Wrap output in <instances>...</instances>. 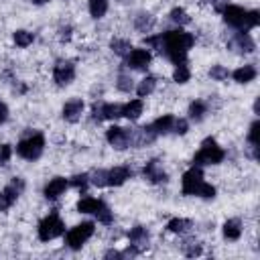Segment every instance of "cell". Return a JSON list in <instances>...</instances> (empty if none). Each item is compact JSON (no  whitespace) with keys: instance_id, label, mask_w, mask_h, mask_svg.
<instances>
[{"instance_id":"cell-42","label":"cell","mask_w":260,"mask_h":260,"mask_svg":"<svg viewBox=\"0 0 260 260\" xmlns=\"http://www.w3.org/2000/svg\"><path fill=\"white\" fill-rule=\"evenodd\" d=\"M197 195L199 197H205V199H211V197H215V187L203 181L201 187H199V191H197Z\"/></svg>"},{"instance_id":"cell-23","label":"cell","mask_w":260,"mask_h":260,"mask_svg":"<svg viewBox=\"0 0 260 260\" xmlns=\"http://www.w3.org/2000/svg\"><path fill=\"white\" fill-rule=\"evenodd\" d=\"M156 138V132L152 130V126H142L136 130V146H144V144H150L152 140Z\"/></svg>"},{"instance_id":"cell-47","label":"cell","mask_w":260,"mask_h":260,"mask_svg":"<svg viewBox=\"0 0 260 260\" xmlns=\"http://www.w3.org/2000/svg\"><path fill=\"white\" fill-rule=\"evenodd\" d=\"M213 6L217 12H223V8L228 6V0H213Z\"/></svg>"},{"instance_id":"cell-39","label":"cell","mask_w":260,"mask_h":260,"mask_svg":"<svg viewBox=\"0 0 260 260\" xmlns=\"http://www.w3.org/2000/svg\"><path fill=\"white\" fill-rule=\"evenodd\" d=\"M209 75H211V79H215V81H223V79H228V69H225L223 65H213V67L209 69Z\"/></svg>"},{"instance_id":"cell-22","label":"cell","mask_w":260,"mask_h":260,"mask_svg":"<svg viewBox=\"0 0 260 260\" xmlns=\"http://www.w3.org/2000/svg\"><path fill=\"white\" fill-rule=\"evenodd\" d=\"M134 26L140 32H150V28L154 26V16L150 12H140L136 16V20H134Z\"/></svg>"},{"instance_id":"cell-45","label":"cell","mask_w":260,"mask_h":260,"mask_svg":"<svg viewBox=\"0 0 260 260\" xmlns=\"http://www.w3.org/2000/svg\"><path fill=\"white\" fill-rule=\"evenodd\" d=\"M59 37H61V41H69L71 39V26H63Z\"/></svg>"},{"instance_id":"cell-35","label":"cell","mask_w":260,"mask_h":260,"mask_svg":"<svg viewBox=\"0 0 260 260\" xmlns=\"http://www.w3.org/2000/svg\"><path fill=\"white\" fill-rule=\"evenodd\" d=\"M258 134H260V122L256 120V122H252L250 132H248V142H250V146L254 150H258Z\"/></svg>"},{"instance_id":"cell-36","label":"cell","mask_w":260,"mask_h":260,"mask_svg":"<svg viewBox=\"0 0 260 260\" xmlns=\"http://www.w3.org/2000/svg\"><path fill=\"white\" fill-rule=\"evenodd\" d=\"M91 179H89V183L91 185H95V187H106L108 185V171H95V173H91L89 175Z\"/></svg>"},{"instance_id":"cell-9","label":"cell","mask_w":260,"mask_h":260,"mask_svg":"<svg viewBox=\"0 0 260 260\" xmlns=\"http://www.w3.org/2000/svg\"><path fill=\"white\" fill-rule=\"evenodd\" d=\"M73 77H75V65L71 61H57V65L53 69V79L59 85H67L73 81Z\"/></svg>"},{"instance_id":"cell-3","label":"cell","mask_w":260,"mask_h":260,"mask_svg":"<svg viewBox=\"0 0 260 260\" xmlns=\"http://www.w3.org/2000/svg\"><path fill=\"white\" fill-rule=\"evenodd\" d=\"M43 148H45V136L41 132H32L30 136L22 138L18 144H16V152L18 156L26 158V160H35L43 154Z\"/></svg>"},{"instance_id":"cell-28","label":"cell","mask_w":260,"mask_h":260,"mask_svg":"<svg viewBox=\"0 0 260 260\" xmlns=\"http://www.w3.org/2000/svg\"><path fill=\"white\" fill-rule=\"evenodd\" d=\"M205 112H207V108H205V104H203L201 100L191 102V106H189V118H191V120L201 122V120H203V116H205Z\"/></svg>"},{"instance_id":"cell-5","label":"cell","mask_w":260,"mask_h":260,"mask_svg":"<svg viewBox=\"0 0 260 260\" xmlns=\"http://www.w3.org/2000/svg\"><path fill=\"white\" fill-rule=\"evenodd\" d=\"M63 232H65V223L61 221V217H59L57 213L47 215V217L41 219V223H39V240H41V242L55 240V238L63 236Z\"/></svg>"},{"instance_id":"cell-8","label":"cell","mask_w":260,"mask_h":260,"mask_svg":"<svg viewBox=\"0 0 260 260\" xmlns=\"http://www.w3.org/2000/svg\"><path fill=\"white\" fill-rule=\"evenodd\" d=\"M106 138H108V142H110L114 148H118V150H124V148L132 142V134H130L126 128H120V126L108 128Z\"/></svg>"},{"instance_id":"cell-43","label":"cell","mask_w":260,"mask_h":260,"mask_svg":"<svg viewBox=\"0 0 260 260\" xmlns=\"http://www.w3.org/2000/svg\"><path fill=\"white\" fill-rule=\"evenodd\" d=\"M187 128H189V124H187V120H183V118H179V120H175L173 122V132H177V134H185L187 132Z\"/></svg>"},{"instance_id":"cell-26","label":"cell","mask_w":260,"mask_h":260,"mask_svg":"<svg viewBox=\"0 0 260 260\" xmlns=\"http://www.w3.org/2000/svg\"><path fill=\"white\" fill-rule=\"evenodd\" d=\"M191 225H193V221H191V219L175 217V219H171V221L167 223V230H169L171 234H185V232H187Z\"/></svg>"},{"instance_id":"cell-11","label":"cell","mask_w":260,"mask_h":260,"mask_svg":"<svg viewBox=\"0 0 260 260\" xmlns=\"http://www.w3.org/2000/svg\"><path fill=\"white\" fill-rule=\"evenodd\" d=\"M150 59H152V55L146 49H132L126 55V65L132 67V69H146Z\"/></svg>"},{"instance_id":"cell-7","label":"cell","mask_w":260,"mask_h":260,"mask_svg":"<svg viewBox=\"0 0 260 260\" xmlns=\"http://www.w3.org/2000/svg\"><path fill=\"white\" fill-rule=\"evenodd\" d=\"M22 189H24V181H22V179H14L10 185H6V187L0 191V211H6V209L16 201V197L20 195Z\"/></svg>"},{"instance_id":"cell-44","label":"cell","mask_w":260,"mask_h":260,"mask_svg":"<svg viewBox=\"0 0 260 260\" xmlns=\"http://www.w3.org/2000/svg\"><path fill=\"white\" fill-rule=\"evenodd\" d=\"M10 154H12L10 144H0V165L8 162V160H10Z\"/></svg>"},{"instance_id":"cell-13","label":"cell","mask_w":260,"mask_h":260,"mask_svg":"<svg viewBox=\"0 0 260 260\" xmlns=\"http://www.w3.org/2000/svg\"><path fill=\"white\" fill-rule=\"evenodd\" d=\"M128 238H130V244H132L138 252H142V250L148 246V232H146V228H142V225H134V228L130 230Z\"/></svg>"},{"instance_id":"cell-12","label":"cell","mask_w":260,"mask_h":260,"mask_svg":"<svg viewBox=\"0 0 260 260\" xmlns=\"http://www.w3.org/2000/svg\"><path fill=\"white\" fill-rule=\"evenodd\" d=\"M142 173H144V177H146L150 183H165V181H167V173H165V169H162V165H160L158 158L148 160Z\"/></svg>"},{"instance_id":"cell-29","label":"cell","mask_w":260,"mask_h":260,"mask_svg":"<svg viewBox=\"0 0 260 260\" xmlns=\"http://www.w3.org/2000/svg\"><path fill=\"white\" fill-rule=\"evenodd\" d=\"M110 47H112V51H114L116 55H120V57H126V55L130 53V49H132L130 41H126V39H114V41L110 43Z\"/></svg>"},{"instance_id":"cell-24","label":"cell","mask_w":260,"mask_h":260,"mask_svg":"<svg viewBox=\"0 0 260 260\" xmlns=\"http://www.w3.org/2000/svg\"><path fill=\"white\" fill-rule=\"evenodd\" d=\"M223 236L228 240H238L242 236V221L240 219H228L223 223Z\"/></svg>"},{"instance_id":"cell-20","label":"cell","mask_w":260,"mask_h":260,"mask_svg":"<svg viewBox=\"0 0 260 260\" xmlns=\"http://www.w3.org/2000/svg\"><path fill=\"white\" fill-rule=\"evenodd\" d=\"M173 122H175V118H173L171 114H165V116L156 118L150 126H152V130H154V132H156V136H158V134H167V132H171Z\"/></svg>"},{"instance_id":"cell-2","label":"cell","mask_w":260,"mask_h":260,"mask_svg":"<svg viewBox=\"0 0 260 260\" xmlns=\"http://www.w3.org/2000/svg\"><path fill=\"white\" fill-rule=\"evenodd\" d=\"M223 156H225L223 148L217 146V142L213 138H205L201 142L199 152L193 156V165L195 167H201V165H217V162L223 160Z\"/></svg>"},{"instance_id":"cell-32","label":"cell","mask_w":260,"mask_h":260,"mask_svg":"<svg viewBox=\"0 0 260 260\" xmlns=\"http://www.w3.org/2000/svg\"><path fill=\"white\" fill-rule=\"evenodd\" d=\"M183 252H185V256H189V258H193V256H199L201 254V244L199 242H193V240H189V242H183Z\"/></svg>"},{"instance_id":"cell-14","label":"cell","mask_w":260,"mask_h":260,"mask_svg":"<svg viewBox=\"0 0 260 260\" xmlns=\"http://www.w3.org/2000/svg\"><path fill=\"white\" fill-rule=\"evenodd\" d=\"M230 45H232L234 49H238L240 53H252V51L256 49V43H254V39H252V37H250L246 30L238 32Z\"/></svg>"},{"instance_id":"cell-40","label":"cell","mask_w":260,"mask_h":260,"mask_svg":"<svg viewBox=\"0 0 260 260\" xmlns=\"http://www.w3.org/2000/svg\"><path fill=\"white\" fill-rule=\"evenodd\" d=\"M132 87H134L132 79H130L128 75L120 73V75H118V89H120V91H132Z\"/></svg>"},{"instance_id":"cell-41","label":"cell","mask_w":260,"mask_h":260,"mask_svg":"<svg viewBox=\"0 0 260 260\" xmlns=\"http://www.w3.org/2000/svg\"><path fill=\"white\" fill-rule=\"evenodd\" d=\"M87 181H89V175L81 173V175H75V177H71V179H69V185H73V187H77V189H85Z\"/></svg>"},{"instance_id":"cell-30","label":"cell","mask_w":260,"mask_h":260,"mask_svg":"<svg viewBox=\"0 0 260 260\" xmlns=\"http://www.w3.org/2000/svg\"><path fill=\"white\" fill-rule=\"evenodd\" d=\"M108 12V0H89V14L93 18H102Z\"/></svg>"},{"instance_id":"cell-27","label":"cell","mask_w":260,"mask_h":260,"mask_svg":"<svg viewBox=\"0 0 260 260\" xmlns=\"http://www.w3.org/2000/svg\"><path fill=\"white\" fill-rule=\"evenodd\" d=\"M154 87H156V79H154L152 75H146V77L138 83L136 93H138V98H146V95H150V93L154 91Z\"/></svg>"},{"instance_id":"cell-46","label":"cell","mask_w":260,"mask_h":260,"mask_svg":"<svg viewBox=\"0 0 260 260\" xmlns=\"http://www.w3.org/2000/svg\"><path fill=\"white\" fill-rule=\"evenodd\" d=\"M6 118H8V108H6L4 102H0V124H2Z\"/></svg>"},{"instance_id":"cell-15","label":"cell","mask_w":260,"mask_h":260,"mask_svg":"<svg viewBox=\"0 0 260 260\" xmlns=\"http://www.w3.org/2000/svg\"><path fill=\"white\" fill-rule=\"evenodd\" d=\"M130 177H132V171L128 167H114L108 171V185H112V187L124 185Z\"/></svg>"},{"instance_id":"cell-38","label":"cell","mask_w":260,"mask_h":260,"mask_svg":"<svg viewBox=\"0 0 260 260\" xmlns=\"http://www.w3.org/2000/svg\"><path fill=\"white\" fill-rule=\"evenodd\" d=\"M95 215H98V221H102V223H106V225H110V223L114 221V215H112V211L106 207V203L95 211Z\"/></svg>"},{"instance_id":"cell-1","label":"cell","mask_w":260,"mask_h":260,"mask_svg":"<svg viewBox=\"0 0 260 260\" xmlns=\"http://www.w3.org/2000/svg\"><path fill=\"white\" fill-rule=\"evenodd\" d=\"M195 37L191 32L185 30H167L162 35H158V51L171 59L175 65L179 63H187V51L193 47Z\"/></svg>"},{"instance_id":"cell-16","label":"cell","mask_w":260,"mask_h":260,"mask_svg":"<svg viewBox=\"0 0 260 260\" xmlns=\"http://www.w3.org/2000/svg\"><path fill=\"white\" fill-rule=\"evenodd\" d=\"M67 185H69V181H67L65 177H55V179H51L49 185L45 187V197H47V199H57V197L67 189Z\"/></svg>"},{"instance_id":"cell-10","label":"cell","mask_w":260,"mask_h":260,"mask_svg":"<svg viewBox=\"0 0 260 260\" xmlns=\"http://www.w3.org/2000/svg\"><path fill=\"white\" fill-rule=\"evenodd\" d=\"M223 20L230 24V26H234V28H242L244 26V20H246V10L242 8V6H236V4H228L225 8H223Z\"/></svg>"},{"instance_id":"cell-4","label":"cell","mask_w":260,"mask_h":260,"mask_svg":"<svg viewBox=\"0 0 260 260\" xmlns=\"http://www.w3.org/2000/svg\"><path fill=\"white\" fill-rule=\"evenodd\" d=\"M93 221H81L77 223L75 228H71L65 236V244L71 248V250H79L91 236H93Z\"/></svg>"},{"instance_id":"cell-34","label":"cell","mask_w":260,"mask_h":260,"mask_svg":"<svg viewBox=\"0 0 260 260\" xmlns=\"http://www.w3.org/2000/svg\"><path fill=\"white\" fill-rule=\"evenodd\" d=\"M32 32H28V30H16L14 32V43L18 45V47H28L30 43H32Z\"/></svg>"},{"instance_id":"cell-37","label":"cell","mask_w":260,"mask_h":260,"mask_svg":"<svg viewBox=\"0 0 260 260\" xmlns=\"http://www.w3.org/2000/svg\"><path fill=\"white\" fill-rule=\"evenodd\" d=\"M258 22H260V12H258V10H250V12H246V20H244V30H248V28H254V26H258Z\"/></svg>"},{"instance_id":"cell-48","label":"cell","mask_w":260,"mask_h":260,"mask_svg":"<svg viewBox=\"0 0 260 260\" xmlns=\"http://www.w3.org/2000/svg\"><path fill=\"white\" fill-rule=\"evenodd\" d=\"M32 2H35V4H39V6H41V4H47V2H49V0H32Z\"/></svg>"},{"instance_id":"cell-17","label":"cell","mask_w":260,"mask_h":260,"mask_svg":"<svg viewBox=\"0 0 260 260\" xmlns=\"http://www.w3.org/2000/svg\"><path fill=\"white\" fill-rule=\"evenodd\" d=\"M81 112H83V102L81 100H69L63 106V118L67 122H77L81 118Z\"/></svg>"},{"instance_id":"cell-19","label":"cell","mask_w":260,"mask_h":260,"mask_svg":"<svg viewBox=\"0 0 260 260\" xmlns=\"http://www.w3.org/2000/svg\"><path fill=\"white\" fill-rule=\"evenodd\" d=\"M142 114V100H130L128 104L122 106V116L128 120H136Z\"/></svg>"},{"instance_id":"cell-25","label":"cell","mask_w":260,"mask_h":260,"mask_svg":"<svg viewBox=\"0 0 260 260\" xmlns=\"http://www.w3.org/2000/svg\"><path fill=\"white\" fill-rule=\"evenodd\" d=\"M100 114H102V120H116L122 116V106L120 104H102Z\"/></svg>"},{"instance_id":"cell-18","label":"cell","mask_w":260,"mask_h":260,"mask_svg":"<svg viewBox=\"0 0 260 260\" xmlns=\"http://www.w3.org/2000/svg\"><path fill=\"white\" fill-rule=\"evenodd\" d=\"M232 77H234V81H238V83H248V81H252V79L256 77V67H254V65L238 67V69L232 73Z\"/></svg>"},{"instance_id":"cell-33","label":"cell","mask_w":260,"mask_h":260,"mask_svg":"<svg viewBox=\"0 0 260 260\" xmlns=\"http://www.w3.org/2000/svg\"><path fill=\"white\" fill-rule=\"evenodd\" d=\"M169 16H171L173 22H179V24H189V22H191V16H189L183 8H173Z\"/></svg>"},{"instance_id":"cell-6","label":"cell","mask_w":260,"mask_h":260,"mask_svg":"<svg viewBox=\"0 0 260 260\" xmlns=\"http://www.w3.org/2000/svg\"><path fill=\"white\" fill-rule=\"evenodd\" d=\"M203 183V171L199 167H191L183 175V195H197Z\"/></svg>"},{"instance_id":"cell-21","label":"cell","mask_w":260,"mask_h":260,"mask_svg":"<svg viewBox=\"0 0 260 260\" xmlns=\"http://www.w3.org/2000/svg\"><path fill=\"white\" fill-rule=\"evenodd\" d=\"M102 205H104L102 199H95V197H83V199H79V203H77V211H81V213H95Z\"/></svg>"},{"instance_id":"cell-31","label":"cell","mask_w":260,"mask_h":260,"mask_svg":"<svg viewBox=\"0 0 260 260\" xmlns=\"http://www.w3.org/2000/svg\"><path fill=\"white\" fill-rule=\"evenodd\" d=\"M189 77H191V71H189L187 63H179V65L175 67V71H173V79H175L177 83H187Z\"/></svg>"}]
</instances>
